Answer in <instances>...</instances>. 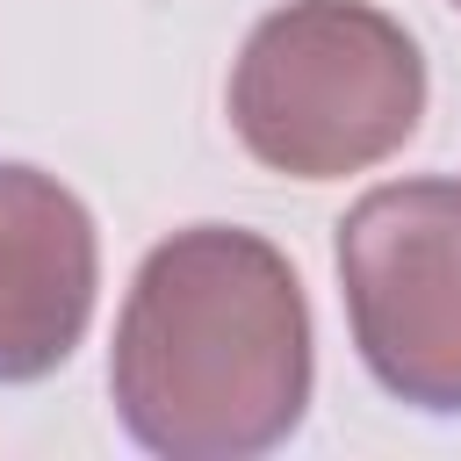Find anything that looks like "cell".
I'll use <instances>...</instances> for the list:
<instances>
[{
    "label": "cell",
    "instance_id": "6da1fadb",
    "mask_svg": "<svg viewBox=\"0 0 461 461\" xmlns=\"http://www.w3.org/2000/svg\"><path fill=\"white\" fill-rule=\"evenodd\" d=\"M310 375V303L281 245L194 223L144 252L108 346V396L144 454L252 461L303 425Z\"/></svg>",
    "mask_w": 461,
    "mask_h": 461
},
{
    "label": "cell",
    "instance_id": "5b68a950",
    "mask_svg": "<svg viewBox=\"0 0 461 461\" xmlns=\"http://www.w3.org/2000/svg\"><path fill=\"white\" fill-rule=\"evenodd\" d=\"M454 7H461V0H454Z\"/></svg>",
    "mask_w": 461,
    "mask_h": 461
},
{
    "label": "cell",
    "instance_id": "277c9868",
    "mask_svg": "<svg viewBox=\"0 0 461 461\" xmlns=\"http://www.w3.org/2000/svg\"><path fill=\"white\" fill-rule=\"evenodd\" d=\"M101 238L86 202L36 166L0 158V382H43L86 339Z\"/></svg>",
    "mask_w": 461,
    "mask_h": 461
},
{
    "label": "cell",
    "instance_id": "7a4b0ae2",
    "mask_svg": "<svg viewBox=\"0 0 461 461\" xmlns=\"http://www.w3.org/2000/svg\"><path fill=\"white\" fill-rule=\"evenodd\" d=\"M425 122V50L367 0H288L230 65L238 144L288 180H346L396 158Z\"/></svg>",
    "mask_w": 461,
    "mask_h": 461
},
{
    "label": "cell",
    "instance_id": "3957f363",
    "mask_svg": "<svg viewBox=\"0 0 461 461\" xmlns=\"http://www.w3.org/2000/svg\"><path fill=\"white\" fill-rule=\"evenodd\" d=\"M339 288L367 375L418 411H461V187L389 180L339 216Z\"/></svg>",
    "mask_w": 461,
    "mask_h": 461
}]
</instances>
